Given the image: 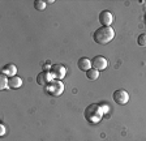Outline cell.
<instances>
[{
    "instance_id": "obj_1",
    "label": "cell",
    "mask_w": 146,
    "mask_h": 141,
    "mask_svg": "<svg viewBox=\"0 0 146 141\" xmlns=\"http://www.w3.org/2000/svg\"><path fill=\"white\" fill-rule=\"evenodd\" d=\"M113 37H115V30L111 26H100L93 34L94 42L98 43V45H102V46L110 43L113 39Z\"/></svg>"
},
{
    "instance_id": "obj_2",
    "label": "cell",
    "mask_w": 146,
    "mask_h": 141,
    "mask_svg": "<svg viewBox=\"0 0 146 141\" xmlns=\"http://www.w3.org/2000/svg\"><path fill=\"white\" fill-rule=\"evenodd\" d=\"M84 116L90 124H98L103 118V110L100 108L99 104L90 103L84 111Z\"/></svg>"
},
{
    "instance_id": "obj_3",
    "label": "cell",
    "mask_w": 146,
    "mask_h": 141,
    "mask_svg": "<svg viewBox=\"0 0 146 141\" xmlns=\"http://www.w3.org/2000/svg\"><path fill=\"white\" fill-rule=\"evenodd\" d=\"M46 90H47V93L50 95L58 97L64 92V84L60 80H52L48 85L46 86Z\"/></svg>"
},
{
    "instance_id": "obj_4",
    "label": "cell",
    "mask_w": 146,
    "mask_h": 141,
    "mask_svg": "<svg viewBox=\"0 0 146 141\" xmlns=\"http://www.w3.org/2000/svg\"><path fill=\"white\" fill-rule=\"evenodd\" d=\"M50 73L52 74V77L55 80L61 81V78H64L65 74H67V68L64 67L63 64H54L51 67V69H50Z\"/></svg>"
},
{
    "instance_id": "obj_5",
    "label": "cell",
    "mask_w": 146,
    "mask_h": 141,
    "mask_svg": "<svg viewBox=\"0 0 146 141\" xmlns=\"http://www.w3.org/2000/svg\"><path fill=\"white\" fill-rule=\"evenodd\" d=\"M112 98L117 104H127L129 101V94L124 89H117L116 92H113Z\"/></svg>"
},
{
    "instance_id": "obj_6",
    "label": "cell",
    "mask_w": 146,
    "mask_h": 141,
    "mask_svg": "<svg viewBox=\"0 0 146 141\" xmlns=\"http://www.w3.org/2000/svg\"><path fill=\"white\" fill-rule=\"evenodd\" d=\"M107 65H108V61H107V59L104 58V56H102V55H97L93 60H91V68L97 69L98 72H99V70L106 69Z\"/></svg>"
},
{
    "instance_id": "obj_7",
    "label": "cell",
    "mask_w": 146,
    "mask_h": 141,
    "mask_svg": "<svg viewBox=\"0 0 146 141\" xmlns=\"http://www.w3.org/2000/svg\"><path fill=\"white\" fill-rule=\"evenodd\" d=\"M52 78H54V77L50 73V70H42V72L38 73V76H36V84L46 88V86L52 81Z\"/></svg>"
},
{
    "instance_id": "obj_8",
    "label": "cell",
    "mask_w": 146,
    "mask_h": 141,
    "mask_svg": "<svg viewBox=\"0 0 146 141\" xmlns=\"http://www.w3.org/2000/svg\"><path fill=\"white\" fill-rule=\"evenodd\" d=\"M99 22L102 26H110L113 22V15L110 11H102L99 13Z\"/></svg>"
},
{
    "instance_id": "obj_9",
    "label": "cell",
    "mask_w": 146,
    "mask_h": 141,
    "mask_svg": "<svg viewBox=\"0 0 146 141\" xmlns=\"http://www.w3.org/2000/svg\"><path fill=\"white\" fill-rule=\"evenodd\" d=\"M77 67H78L80 70L82 72H88L89 69H91V60H89L88 58H80L78 61H77Z\"/></svg>"
},
{
    "instance_id": "obj_10",
    "label": "cell",
    "mask_w": 146,
    "mask_h": 141,
    "mask_svg": "<svg viewBox=\"0 0 146 141\" xmlns=\"http://www.w3.org/2000/svg\"><path fill=\"white\" fill-rule=\"evenodd\" d=\"M22 86V78L18 76H13L9 77V82H8V88L9 89H20Z\"/></svg>"
},
{
    "instance_id": "obj_11",
    "label": "cell",
    "mask_w": 146,
    "mask_h": 141,
    "mask_svg": "<svg viewBox=\"0 0 146 141\" xmlns=\"http://www.w3.org/2000/svg\"><path fill=\"white\" fill-rule=\"evenodd\" d=\"M3 72L1 73H4V74H7L8 77H13V76H16V72H17V68H16V65L15 64H12V63H9V64H5L3 67Z\"/></svg>"
},
{
    "instance_id": "obj_12",
    "label": "cell",
    "mask_w": 146,
    "mask_h": 141,
    "mask_svg": "<svg viewBox=\"0 0 146 141\" xmlns=\"http://www.w3.org/2000/svg\"><path fill=\"white\" fill-rule=\"evenodd\" d=\"M86 77H88L89 80L94 81V80H97L98 77H99V72H98L97 69H94V68H91V69H89L88 72H86Z\"/></svg>"
},
{
    "instance_id": "obj_13",
    "label": "cell",
    "mask_w": 146,
    "mask_h": 141,
    "mask_svg": "<svg viewBox=\"0 0 146 141\" xmlns=\"http://www.w3.org/2000/svg\"><path fill=\"white\" fill-rule=\"evenodd\" d=\"M8 82H9V77L4 73L0 74V89L1 90L7 89L8 88Z\"/></svg>"
},
{
    "instance_id": "obj_14",
    "label": "cell",
    "mask_w": 146,
    "mask_h": 141,
    "mask_svg": "<svg viewBox=\"0 0 146 141\" xmlns=\"http://www.w3.org/2000/svg\"><path fill=\"white\" fill-rule=\"evenodd\" d=\"M34 8L36 11H43L46 8V1H43V0H35L34 1Z\"/></svg>"
},
{
    "instance_id": "obj_15",
    "label": "cell",
    "mask_w": 146,
    "mask_h": 141,
    "mask_svg": "<svg viewBox=\"0 0 146 141\" xmlns=\"http://www.w3.org/2000/svg\"><path fill=\"white\" fill-rule=\"evenodd\" d=\"M137 43L142 47H146V33L138 35V38H137Z\"/></svg>"
},
{
    "instance_id": "obj_16",
    "label": "cell",
    "mask_w": 146,
    "mask_h": 141,
    "mask_svg": "<svg viewBox=\"0 0 146 141\" xmlns=\"http://www.w3.org/2000/svg\"><path fill=\"white\" fill-rule=\"evenodd\" d=\"M99 106H100V108L103 110V114H104V112H108V110H110L108 104H106V106H104V104H99Z\"/></svg>"
},
{
    "instance_id": "obj_17",
    "label": "cell",
    "mask_w": 146,
    "mask_h": 141,
    "mask_svg": "<svg viewBox=\"0 0 146 141\" xmlns=\"http://www.w3.org/2000/svg\"><path fill=\"white\" fill-rule=\"evenodd\" d=\"M0 129H1V131H0V135L4 136V135H5V127H4L3 124H1V126H0Z\"/></svg>"
}]
</instances>
